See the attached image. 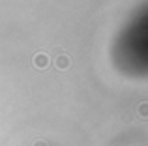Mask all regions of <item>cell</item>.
<instances>
[{
    "instance_id": "obj_1",
    "label": "cell",
    "mask_w": 148,
    "mask_h": 146,
    "mask_svg": "<svg viewBox=\"0 0 148 146\" xmlns=\"http://www.w3.org/2000/svg\"><path fill=\"white\" fill-rule=\"evenodd\" d=\"M111 60L122 75L143 79L148 71V26L146 11L131 15V19L118 30L111 47Z\"/></svg>"
}]
</instances>
